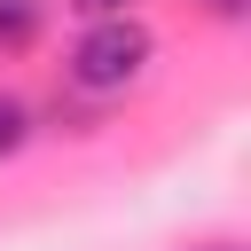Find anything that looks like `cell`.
<instances>
[{
	"label": "cell",
	"instance_id": "6da1fadb",
	"mask_svg": "<svg viewBox=\"0 0 251 251\" xmlns=\"http://www.w3.org/2000/svg\"><path fill=\"white\" fill-rule=\"evenodd\" d=\"M149 63H157V31H149L141 16H118V24H86V31L71 39L63 78H71L78 94L110 102V94L141 86V78H149Z\"/></svg>",
	"mask_w": 251,
	"mask_h": 251
},
{
	"label": "cell",
	"instance_id": "7a4b0ae2",
	"mask_svg": "<svg viewBox=\"0 0 251 251\" xmlns=\"http://www.w3.org/2000/svg\"><path fill=\"white\" fill-rule=\"evenodd\" d=\"M39 24H47L39 0H0V55H24V47L39 39Z\"/></svg>",
	"mask_w": 251,
	"mask_h": 251
},
{
	"label": "cell",
	"instance_id": "3957f363",
	"mask_svg": "<svg viewBox=\"0 0 251 251\" xmlns=\"http://www.w3.org/2000/svg\"><path fill=\"white\" fill-rule=\"evenodd\" d=\"M31 133H39V110H31L16 86H0V157H16Z\"/></svg>",
	"mask_w": 251,
	"mask_h": 251
},
{
	"label": "cell",
	"instance_id": "277c9868",
	"mask_svg": "<svg viewBox=\"0 0 251 251\" xmlns=\"http://www.w3.org/2000/svg\"><path fill=\"white\" fill-rule=\"evenodd\" d=\"M78 24H118V16H141V0H63Z\"/></svg>",
	"mask_w": 251,
	"mask_h": 251
},
{
	"label": "cell",
	"instance_id": "5b68a950",
	"mask_svg": "<svg viewBox=\"0 0 251 251\" xmlns=\"http://www.w3.org/2000/svg\"><path fill=\"white\" fill-rule=\"evenodd\" d=\"M204 8H212L220 24H243V16H251V0H204Z\"/></svg>",
	"mask_w": 251,
	"mask_h": 251
},
{
	"label": "cell",
	"instance_id": "8992f818",
	"mask_svg": "<svg viewBox=\"0 0 251 251\" xmlns=\"http://www.w3.org/2000/svg\"><path fill=\"white\" fill-rule=\"evenodd\" d=\"M212 251H235V243H212Z\"/></svg>",
	"mask_w": 251,
	"mask_h": 251
}]
</instances>
